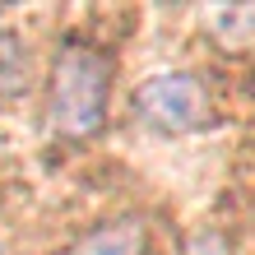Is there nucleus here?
<instances>
[{"label":"nucleus","mask_w":255,"mask_h":255,"mask_svg":"<svg viewBox=\"0 0 255 255\" xmlns=\"http://www.w3.org/2000/svg\"><path fill=\"white\" fill-rule=\"evenodd\" d=\"M107 56L84 47V42H70V47L56 56L51 65V126L70 134V139H88V134L102 130V116H107Z\"/></svg>","instance_id":"obj_1"},{"label":"nucleus","mask_w":255,"mask_h":255,"mask_svg":"<svg viewBox=\"0 0 255 255\" xmlns=\"http://www.w3.org/2000/svg\"><path fill=\"white\" fill-rule=\"evenodd\" d=\"M134 112L153 130L186 134L209 121V93L195 74H158V79L134 88Z\"/></svg>","instance_id":"obj_2"},{"label":"nucleus","mask_w":255,"mask_h":255,"mask_svg":"<svg viewBox=\"0 0 255 255\" xmlns=\"http://www.w3.org/2000/svg\"><path fill=\"white\" fill-rule=\"evenodd\" d=\"M61 255H148V232H144V223L121 218V223H107V228L70 242Z\"/></svg>","instance_id":"obj_3"},{"label":"nucleus","mask_w":255,"mask_h":255,"mask_svg":"<svg viewBox=\"0 0 255 255\" xmlns=\"http://www.w3.org/2000/svg\"><path fill=\"white\" fill-rule=\"evenodd\" d=\"M28 88V51L23 42L0 28V98H14Z\"/></svg>","instance_id":"obj_4"},{"label":"nucleus","mask_w":255,"mask_h":255,"mask_svg":"<svg viewBox=\"0 0 255 255\" xmlns=\"http://www.w3.org/2000/svg\"><path fill=\"white\" fill-rule=\"evenodd\" d=\"M186 255H228V246H223L218 237H200V242H195Z\"/></svg>","instance_id":"obj_5"},{"label":"nucleus","mask_w":255,"mask_h":255,"mask_svg":"<svg viewBox=\"0 0 255 255\" xmlns=\"http://www.w3.org/2000/svg\"><path fill=\"white\" fill-rule=\"evenodd\" d=\"M0 255H9V251H5V246H0Z\"/></svg>","instance_id":"obj_6"}]
</instances>
